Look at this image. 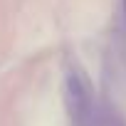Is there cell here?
Instances as JSON below:
<instances>
[{"instance_id": "obj_1", "label": "cell", "mask_w": 126, "mask_h": 126, "mask_svg": "<svg viewBox=\"0 0 126 126\" xmlns=\"http://www.w3.org/2000/svg\"><path fill=\"white\" fill-rule=\"evenodd\" d=\"M64 101H67V111L74 126H101L104 124L84 77L74 69H69L64 79Z\"/></svg>"}]
</instances>
